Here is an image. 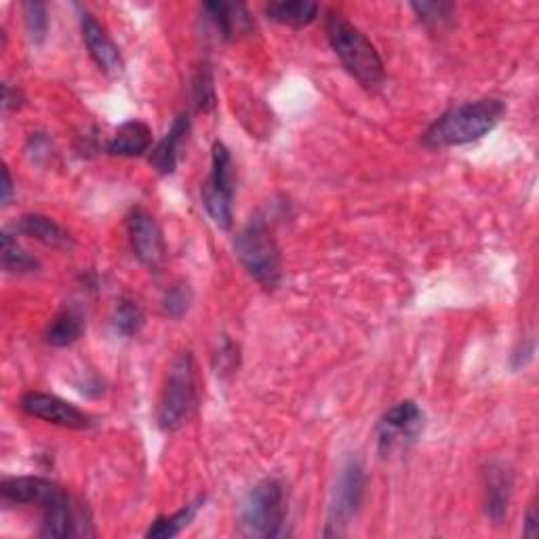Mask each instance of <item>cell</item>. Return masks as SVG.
<instances>
[{
	"instance_id": "obj_16",
	"label": "cell",
	"mask_w": 539,
	"mask_h": 539,
	"mask_svg": "<svg viewBox=\"0 0 539 539\" xmlns=\"http://www.w3.org/2000/svg\"><path fill=\"white\" fill-rule=\"evenodd\" d=\"M13 230L17 234L30 236V238H34V241L43 243L47 247H53V249H62V247H68L72 243L70 234L62 226H59L57 222H53L51 217L38 215V213L19 217L17 224L13 226Z\"/></svg>"
},
{
	"instance_id": "obj_20",
	"label": "cell",
	"mask_w": 539,
	"mask_h": 539,
	"mask_svg": "<svg viewBox=\"0 0 539 539\" xmlns=\"http://www.w3.org/2000/svg\"><path fill=\"white\" fill-rule=\"evenodd\" d=\"M83 331H85L83 316L78 314L76 310H64L51 321V325L47 329V344L55 346V348L72 346L74 342L81 339Z\"/></svg>"
},
{
	"instance_id": "obj_30",
	"label": "cell",
	"mask_w": 539,
	"mask_h": 539,
	"mask_svg": "<svg viewBox=\"0 0 539 539\" xmlns=\"http://www.w3.org/2000/svg\"><path fill=\"white\" fill-rule=\"evenodd\" d=\"M533 352H535L533 342L523 344V348H521V350H516V352L512 354V365H514V369H521V367H525V365L531 361V358H533Z\"/></svg>"
},
{
	"instance_id": "obj_26",
	"label": "cell",
	"mask_w": 539,
	"mask_h": 539,
	"mask_svg": "<svg viewBox=\"0 0 539 539\" xmlns=\"http://www.w3.org/2000/svg\"><path fill=\"white\" fill-rule=\"evenodd\" d=\"M192 304V291L186 283H175L163 297V310L171 318H182Z\"/></svg>"
},
{
	"instance_id": "obj_6",
	"label": "cell",
	"mask_w": 539,
	"mask_h": 539,
	"mask_svg": "<svg viewBox=\"0 0 539 539\" xmlns=\"http://www.w3.org/2000/svg\"><path fill=\"white\" fill-rule=\"evenodd\" d=\"M365 495V468L358 459H350L337 476L331 497L329 523L325 535H344Z\"/></svg>"
},
{
	"instance_id": "obj_8",
	"label": "cell",
	"mask_w": 539,
	"mask_h": 539,
	"mask_svg": "<svg viewBox=\"0 0 539 539\" xmlns=\"http://www.w3.org/2000/svg\"><path fill=\"white\" fill-rule=\"evenodd\" d=\"M424 430V413L413 401L394 405L377 428L379 453L390 455L396 449H403Z\"/></svg>"
},
{
	"instance_id": "obj_7",
	"label": "cell",
	"mask_w": 539,
	"mask_h": 539,
	"mask_svg": "<svg viewBox=\"0 0 539 539\" xmlns=\"http://www.w3.org/2000/svg\"><path fill=\"white\" fill-rule=\"evenodd\" d=\"M232 158L224 144L213 146L211 177L203 188V205L213 222L228 230L232 226Z\"/></svg>"
},
{
	"instance_id": "obj_22",
	"label": "cell",
	"mask_w": 539,
	"mask_h": 539,
	"mask_svg": "<svg viewBox=\"0 0 539 539\" xmlns=\"http://www.w3.org/2000/svg\"><path fill=\"white\" fill-rule=\"evenodd\" d=\"M3 268L11 274H28L38 270L36 259L17 245L13 234H3Z\"/></svg>"
},
{
	"instance_id": "obj_13",
	"label": "cell",
	"mask_w": 539,
	"mask_h": 539,
	"mask_svg": "<svg viewBox=\"0 0 539 539\" xmlns=\"http://www.w3.org/2000/svg\"><path fill=\"white\" fill-rule=\"evenodd\" d=\"M81 30H83V41L89 49V55L97 68L108 76H118L123 72V55L114 45L110 34L106 28L97 22L91 13H83L81 17Z\"/></svg>"
},
{
	"instance_id": "obj_5",
	"label": "cell",
	"mask_w": 539,
	"mask_h": 539,
	"mask_svg": "<svg viewBox=\"0 0 539 539\" xmlns=\"http://www.w3.org/2000/svg\"><path fill=\"white\" fill-rule=\"evenodd\" d=\"M196 407V367L190 352L179 354L167 375V384L158 403L156 422L165 432H175L186 424Z\"/></svg>"
},
{
	"instance_id": "obj_23",
	"label": "cell",
	"mask_w": 539,
	"mask_h": 539,
	"mask_svg": "<svg viewBox=\"0 0 539 539\" xmlns=\"http://www.w3.org/2000/svg\"><path fill=\"white\" fill-rule=\"evenodd\" d=\"M144 323H146V316H144L142 308H139L135 302H131V299H123V302L116 306L114 318H112V325H114L116 333H121L125 337H133L144 329Z\"/></svg>"
},
{
	"instance_id": "obj_33",
	"label": "cell",
	"mask_w": 539,
	"mask_h": 539,
	"mask_svg": "<svg viewBox=\"0 0 539 539\" xmlns=\"http://www.w3.org/2000/svg\"><path fill=\"white\" fill-rule=\"evenodd\" d=\"M11 194H13V179H11L9 169L5 167L3 169V205H9Z\"/></svg>"
},
{
	"instance_id": "obj_28",
	"label": "cell",
	"mask_w": 539,
	"mask_h": 539,
	"mask_svg": "<svg viewBox=\"0 0 539 539\" xmlns=\"http://www.w3.org/2000/svg\"><path fill=\"white\" fill-rule=\"evenodd\" d=\"M217 354H219V361H222V363H219V369H222V373L236 369V365H238V348L234 344L226 342L224 348L219 350Z\"/></svg>"
},
{
	"instance_id": "obj_3",
	"label": "cell",
	"mask_w": 539,
	"mask_h": 539,
	"mask_svg": "<svg viewBox=\"0 0 539 539\" xmlns=\"http://www.w3.org/2000/svg\"><path fill=\"white\" fill-rule=\"evenodd\" d=\"M234 251L238 262L243 264L247 274L259 287L272 291L281 285L283 278L281 251H278L274 236L262 219H255V222L247 224L241 232H238L234 241Z\"/></svg>"
},
{
	"instance_id": "obj_25",
	"label": "cell",
	"mask_w": 539,
	"mask_h": 539,
	"mask_svg": "<svg viewBox=\"0 0 539 539\" xmlns=\"http://www.w3.org/2000/svg\"><path fill=\"white\" fill-rule=\"evenodd\" d=\"M24 15H26V28L32 38V43H43L47 30H49V17H47V7L43 3H26L24 5Z\"/></svg>"
},
{
	"instance_id": "obj_17",
	"label": "cell",
	"mask_w": 539,
	"mask_h": 539,
	"mask_svg": "<svg viewBox=\"0 0 539 539\" xmlns=\"http://www.w3.org/2000/svg\"><path fill=\"white\" fill-rule=\"evenodd\" d=\"M152 146V129L142 121H129L110 139L106 152L112 156H142Z\"/></svg>"
},
{
	"instance_id": "obj_29",
	"label": "cell",
	"mask_w": 539,
	"mask_h": 539,
	"mask_svg": "<svg viewBox=\"0 0 539 539\" xmlns=\"http://www.w3.org/2000/svg\"><path fill=\"white\" fill-rule=\"evenodd\" d=\"M28 152L36 158L38 161V156H49L51 152V144H49V139L41 133H36L30 137V142H28Z\"/></svg>"
},
{
	"instance_id": "obj_1",
	"label": "cell",
	"mask_w": 539,
	"mask_h": 539,
	"mask_svg": "<svg viewBox=\"0 0 539 539\" xmlns=\"http://www.w3.org/2000/svg\"><path fill=\"white\" fill-rule=\"evenodd\" d=\"M506 114V106L499 99H478L445 112L426 131L424 144L428 148L464 146L491 133Z\"/></svg>"
},
{
	"instance_id": "obj_11",
	"label": "cell",
	"mask_w": 539,
	"mask_h": 539,
	"mask_svg": "<svg viewBox=\"0 0 539 539\" xmlns=\"http://www.w3.org/2000/svg\"><path fill=\"white\" fill-rule=\"evenodd\" d=\"M43 512H45L43 529H41L43 537L64 539V537H78V535H95L85 529L87 525H91V516L87 514L83 504H78L76 499L70 497V493L59 497L57 502L47 506Z\"/></svg>"
},
{
	"instance_id": "obj_18",
	"label": "cell",
	"mask_w": 539,
	"mask_h": 539,
	"mask_svg": "<svg viewBox=\"0 0 539 539\" xmlns=\"http://www.w3.org/2000/svg\"><path fill=\"white\" fill-rule=\"evenodd\" d=\"M190 133V116L188 114H179L175 118L173 127L165 135V139L158 144L152 154H150V163L154 169L163 175H171L177 167V150L182 146L186 135Z\"/></svg>"
},
{
	"instance_id": "obj_14",
	"label": "cell",
	"mask_w": 539,
	"mask_h": 539,
	"mask_svg": "<svg viewBox=\"0 0 539 539\" xmlns=\"http://www.w3.org/2000/svg\"><path fill=\"white\" fill-rule=\"evenodd\" d=\"M514 476L506 464L493 462L485 470V512L495 523H502L512 499Z\"/></svg>"
},
{
	"instance_id": "obj_15",
	"label": "cell",
	"mask_w": 539,
	"mask_h": 539,
	"mask_svg": "<svg viewBox=\"0 0 539 539\" xmlns=\"http://www.w3.org/2000/svg\"><path fill=\"white\" fill-rule=\"evenodd\" d=\"M205 11L209 15L215 28L222 32L224 38L228 41H234V38L249 34L253 28V19L247 11L245 5L238 3H207Z\"/></svg>"
},
{
	"instance_id": "obj_12",
	"label": "cell",
	"mask_w": 539,
	"mask_h": 539,
	"mask_svg": "<svg viewBox=\"0 0 539 539\" xmlns=\"http://www.w3.org/2000/svg\"><path fill=\"white\" fill-rule=\"evenodd\" d=\"M68 491L59 487L57 483L49 481V478L41 476H19V478H7L0 485V495L3 502L15 504V506H41L43 510L57 502L59 497L66 495Z\"/></svg>"
},
{
	"instance_id": "obj_32",
	"label": "cell",
	"mask_w": 539,
	"mask_h": 539,
	"mask_svg": "<svg viewBox=\"0 0 539 539\" xmlns=\"http://www.w3.org/2000/svg\"><path fill=\"white\" fill-rule=\"evenodd\" d=\"M525 535H527V537H537V535H539V521H537V514H535V504L529 508V514H527Z\"/></svg>"
},
{
	"instance_id": "obj_4",
	"label": "cell",
	"mask_w": 539,
	"mask_h": 539,
	"mask_svg": "<svg viewBox=\"0 0 539 539\" xmlns=\"http://www.w3.org/2000/svg\"><path fill=\"white\" fill-rule=\"evenodd\" d=\"M287 523V489L276 478H266L245 497L241 531L247 537H278Z\"/></svg>"
},
{
	"instance_id": "obj_24",
	"label": "cell",
	"mask_w": 539,
	"mask_h": 539,
	"mask_svg": "<svg viewBox=\"0 0 539 539\" xmlns=\"http://www.w3.org/2000/svg\"><path fill=\"white\" fill-rule=\"evenodd\" d=\"M192 97L198 110L209 112L215 106V85H213V76L211 70L205 66L196 72L194 81H192Z\"/></svg>"
},
{
	"instance_id": "obj_21",
	"label": "cell",
	"mask_w": 539,
	"mask_h": 539,
	"mask_svg": "<svg viewBox=\"0 0 539 539\" xmlns=\"http://www.w3.org/2000/svg\"><path fill=\"white\" fill-rule=\"evenodd\" d=\"M203 502H205V497H198L196 502L188 504L186 508L175 512L173 516H161L158 521H154V525L148 529L146 535L154 537V539H167V537L179 535L194 521V516L198 512V508L203 506Z\"/></svg>"
},
{
	"instance_id": "obj_10",
	"label": "cell",
	"mask_w": 539,
	"mask_h": 539,
	"mask_svg": "<svg viewBox=\"0 0 539 539\" xmlns=\"http://www.w3.org/2000/svg\"><path fill=\"white\" fill-rule=\"evenodd\" d=\"M19 407L24 409V413H28L30 417L43 419V422L62 426V428H70V430H87L93 426L91 417L81 411L78 407H74L72 403L64 401V398H59L55 394H45V392H30L22 398V403Z\"/></svg>"
},
{
	"instance_id": "obj_2",
	"label": "cell",
	"mask_w": 539,
	"mask_h": 539,
	"mask_svg": "<svg viewBox=\"0 0 539 539\" xmlns=\"http://www.w3.org/2000/svg\"><path fill=\"white\" fill-rule=\"evenodd\" d=\"M327 36L339 62L356 78L358 85L369 91L382 87L386 78L382 57L361 30L342 15L331 13L327 19Z\"/></svg>"
},
{
	"instance_id": "obj_31",
	"label": "cell",
	"mask_w": 539,
	"mask_h": 539,
	"mask_svg": "<svg viewBox=\"0 0 539 539\" xmlns=\"http://www.w3.org/2000/svg\"><path fill=\"white\" fill-rule=\"evenodd\" d=\"M22 106V95H19V91H13L9 85H5L3 89V108L9 112V110H15Z\"/></svg>"
},
{
	"instance_id": "obj_27",
	"label": "cell",
	"mask_w": 539,
	"mask_h": 539,
	"mask_svg": "<svg viewBox=\"0 0 539 539\" xmlns=\"http://www.w3.org/2000/svg\"><path fill=\"white\" fill-rule=\"evenodd\" d=\"M411 7L426 26H443L455 11L451 3H413Z\"/></svg>"
},
{
	"instance_id": "obj_9",
	"label": "cell",
	"mask_w": 539,
	"mask_h": 539,
	"mask_svg": "<svg viewBox=\"0 0 539 539\" xmlns=\"http://www.w3.org/2000/svg\"><path fill=\"white\" fill-rule=\"evenodd\" d=\"M127 234L133 255L148 268H158L165 259V238L154 215L137 207L127 217Z\"/></svg>"
},
{
	"instance_id": "obj_19",
	"label": "cell",
	"mask_w": 539,
	"mask_h": 539,
	"mask_svg": "<svg viewBox=\"0 0 539 539\" xmlns=\"http://www.w3.org/2000/svg\"><path fill=\"white\" fill-rule=\"evenodd\" d=\"M266 13L276 24L306 28L318 17V5L310 0H283V3H270Z\"/></svg>"
}]
</instances>
